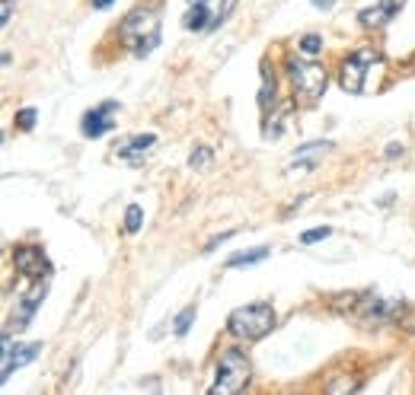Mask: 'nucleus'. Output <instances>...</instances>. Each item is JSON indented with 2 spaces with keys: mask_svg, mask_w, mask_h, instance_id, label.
Wrapping results in <instances>:
<instances>
[{
  "mask_svg": "<svg viewBox=\"0 0 415 395\" xmlns=\"http://www.w3.org/2000/svg\"><path fill=\"white\" fill-rule=\"evenodd\" d=\"M227 329H230V335L240 338V342H259V338H265L275 329V309H271V303L240 306V309L230 312Z\"/></svg>",
  "mask_w": 415,
  "mask_h": 395,
  "instance_id": "f257e3e1",
  "label": "nucleus"
},
{
  "mask_svg": "<svg viewBox=\"0 0 415 395\" xmlns=\"http://www.w3.org/2000/svg\"><path fill=\"white\" fill-rule=\"evenodd\" d=\"M253 376V366H249V357L240 351V347H227L221 354V364H217V379L211 386V395H234L240 392L243 386Z\"/></svg>",
  "mask_w": 415,
  "mask_h": 395,
  "instance_id": "f03ea898",
  "label": "nucleus"
},
{
  "mask_svg": "<svg viewBox=\"0 0 415 395\" xmlns=\"http://www.w3.org/2000/svg\"><path fill=\"white\" fill-rule=\"evenodd\" d=\"M119 36L138 54H151L156 45H160V19H156L151 10H134V13H128L125 23L119 26Z\"/></svg>",
  "mask_w": 415,
  "mask_h": 395,
  "instance_id": "7ed1b4c3",
  "label": "nucleus"
},
{
  "mask_svg": "<svg viewBox=\"0 0 415 395\" xmlns=\"http://www.w3.org/2000/svg\"><path fill=\"white\" fill-rule=\"evenodd\" d=\"M288 73L294 80V93H301L304 102H316L326 93V83H329V73H326L323 64L316 61H288Z\"/></svg>",
  "mask_w": 415,
  "mask_h": 395,
  "instance_id": "20e7f679",
  "label": "nucleus"
},
{
  "mask_svg": "<svg viewBox=\"0 0 415 395\" xmlns=\"http://www.w3.org/2000/svg\"><path fill=\"white\" fill-rule=\"evenodd\" d=\"M377 58L374 51H358L351 54V58L342 61V71H339V86H342L345 93H361L364 90V77H367V64Z\"/></svg>",
  "mask_w": 415,
  "mask_h": 395,
  "instance_id": "39448f33",
  "label": "nucleus"
},
{
  "mask_svg": "<svg viewBox=\"0 0 415 395\" xmlns=\"http://www.w3.org/2000/svg\"><path fill=\"white\" fill-rule=\"evenodd\" d=\"M42 354V344L39 342H29V344H16L13 347L10 342V335H4V373H0V379H10V373L13 370H19V366H26V364H32V360Z\"/></svg>",
  "mask_w": 415,
  "mask_h": 395,
  "instance_id": "423d86ee",
  "label": "nucleus"
},
{
  "mask_svg": "<svg viewBox=\"0 0 415 395\" xmlns=\"http://www.w3.org/2000/svg\"><path fill=\"white\" fill-rule=\"evenodd\" d=\"M13 265L26 277H45L51 271L49 258H45V252L39 246H16L13 249Z\"/></svg>",
  "mask_w": 415,
  "mask_h": 395,
  "instance_id": "0eeeda50",
  "label": "nucleus"
},
{
  "mask_svg": "<svg viewBox=\"0 0 415 395\" xmlns=\"http://www.w3.org/2000/svg\"><path fill=\"white\" fill-rule=\"evenodd\" d=\"M109 112H115V102H103L99 108H93V112L84 115V134L86 138H99V134L112 131V121L106 118Z\"/></svg>",
  "mask_w": 415,
  "mask_h": 395,
  "instance_id": "6e6552de",
  "label": "nucleus"
},
{
  "mask_svg": "<svg viewBox=\"0 0 415 395\" xmlns=\"http://www.w3.org/2000/svg\"><path fill=\"white\" fill-rule=\"evenodd\" d=\"M154 144H156V134H138V138H131L125 147L119 150V156H121V160H128L131 166H138V163L144 160V153H147V150H151Z\"/></svg>",
  "mask_w": 415,
  "mask_h": 395,
  "instance_id": "1a4fd4ad",
  "label": "nucleus"
},
{
  "mask_svg": "<svg viewBox=\"0 0 415 395\" xmlns=\"http://www.w3.org/2000/svg\"><path fill=\"white\" fill-rule=\"evenodd\" d=\"M326 150H332L329 140H316V144H310V147H301L294 153V160H291V166H297V169H304V173H310V169H316V156L326 153Z\"/></svg>",
  "mask_w": 415,
  "mask_h": 395,
  "instance_id": "9d476101",
  "label": "nucleus"
},
{
  "mask_svg": "<svg viewBox=\"0 0 415 395\" xmlns=\"http://www.w3.org/2000/svg\"><path fill=\"white\" fill-rule=\"evenodd\" d=\"M42 299H45V287H36V290H29L23 299V306H19V316H16V332L19 329H26L29 325V319H32V312L42 306Z\"/></svg>",
  "mask_w": 415,
  "mask_h": 395,
  "instance_id": "9b49d317",
  "label": "nucleus"
},
{
  "mask_svg": "<svg viewBox=\"0 0 415 395\" xmlns=\"http://www.w3.org/2000/svg\"><path fill=\"white\" fill-rule=\"evenodd\" d=\"M208 16H211V13H208L205 4H192V6H189V13H186V19H182V26H186V29H195V32L208 29V26H211Z\"/></svg>",
  "mask_w": 415,
  "mask_h": 395,
  "instance_id": "f8f14e48",
  "label": "nucleus"
},
{
  "mask_svg": "<svg viewBox=\"0 0 415 395\" xmlns=\"http://www.w3.org/2000/svg\"><path fill=\"white\" fill-rule=\"evenodd\" d=\"M358 16H361V26H367V29H377V26H384L386 19L393 16V10H386V6L380 4V6H367V10H361Z\"/></svg>",
  "mask_w": 415,
  "mask_h": 395,
  "instance_id": "ddd939ff",
  "label": "nucleus"
},
{
  "mask_svg": "<svg viewBox=\"0 0 415 395\" xmlns=\"http://www.w3.org/2000/svg\"><path fill=\"white\" fill-rule=\"evenodd\" d=\"M262 258H269V249H253V252H236V255L227 258V268H236V265H256L262 262Z\"/></svg>",
  "mask_w": 415,
  "mask_h": 395,
  "instance_id": "4468645a",
  "label": "nucleus"
},
{
  "mask_svg": "<svg viewBox=\"0 0 415 395\" xmlns=\"http://www.w3.org/2000/svg\"><path fill=\"white\" fill-rule=\"evenodd\" d=\"M275 102V77H269V71H262V93H259V106L269 112V106Z\"/></svg>",
  "mask_w": 415,
  "mask_h": 395,
  "instance_id": "2eb2a0df",
  "label": "nucleus"
},
{
  "mask_svg": "<svg viewBox=\"0 0 415 395\" xmlns=\"http://www.w3.org/2000/svg\"><path fill=\"white\" fill-rule=\"evenodd\" d=\"M141 223H144V210H141V204H131V207L125 210V230L128 233H138Z\"/></svg>",
  "mask_w": 415,
  "mask_h": 395,
  "instance_id": "dca6fc26",
  "label": "nucleus"
},
{
  "mask_svg": "<svg viewBox=\"0 0 415 395\" xmlns=\"http://www.w3.org/2000/svg\"><path fill=\"white\" fill-rule=\"evenodd\" d=\"M192 319H195V306H186V309H182L179 312V316H176V322H173V332H176V335H186V332L189 329H192Z\"/></svg>",
  "mask_w": 415,
  "mask_h": 395,
  "instance_id": "f3484780",
  "label": "nucleus"
},
{
  "mask_svg": "<svg viewBox=\"0 0 415 395\" xmlns=\"http://www.w3.org/2000/svg\"><path fill=\"white\" fill-rule=\"evenodd\" d=\"M208 163H211V150L208 147H195L192 156H189V166H192V169H208Z\"/></svg>",
  "mask_w": 415,
  "mask_h": 395,
  "instance_id": "a211bd4d",
  "label": "nucleus"
},
{
  "mask_svg": "<svg viewBox=\"0 0 415 395\" xmlns=\"http://www.w3.org/2000/svg\"><path fill=\"white\" fill-rule=\"evenodd\" d=\"M236 4H240V0H221V10H217V16L211 19V29H214V26H224V23H227Z\"/></svg>",
  "mask_w": 415,
  "mask_h": 395,
  "instance_id": "6ab92c4d",
  "label": "nucleus"
},
{
  "mask_svg": "<svg viewBox=\"0 0 415 395\" xmlns=\"http://www.w3.org/2000/svg\"><path fill=\"white\" fill-rule=\"evenodd\" d=\"M16 125L23 128V131H32V128H36V108H19V112H16Z\"/></svg>",
  "mask_w": 415,
  "mask_h": 395,
  "instance_id": "aec40b11",
  "label": "nucleus"
},
{
  "mask_svg": "<svg viewBox=\"0 0 415 395\" xmlns=\"http://www.w3.org/2000/svg\"><path fill=\"white\" fill-rule=\"evenodd\" d=\"M301 51L304 54H319V51H323V39L313 36V32H310V36H304L301 39Z\"/></svg>",
  "mask_w": 415,
  "mask_h": 395,
  "instance_id": "412c9836",
  "label": "nucleus"
},
{
  "mask_svg": "<svg viewBox=\"0 0 415 395\" xmlns=\"http://www.w3.org/2000/svg\"><path fill=\"white\" fill-rule=\"evenodd\" d=\"M332 230L329 227H316V230H307V233L301 236V242L304 246H310V242H319V240H326V236H329Z\"/></svg>",
  "mask_w": 415,
  "mask_h": 395,
  "instance_id": "4be33fe9",
  "label": "nucleus"
},
{
  "mask_svg": "<svg viewBox=\"0 0 415 395\" xmlns=\"http://www.w3.org/2000/svg\"><path fill=\"white\" fill-rule=\"evenodd\" d=\"M399 325H403L406 332H412V335H415V309H409V312H406V316L399 319Z\"/></svg>",
  "mask_w": 415,
  "mask_h": 395,
  "instance_id": "5701e85b",
  "label": "nucleus"
},
{
  "mask_svg": "<svg viewBox=\"0 0 415 395\" xmlns=\"http://www.w3.org/2000/svg\"><path fill=\"white\" fill-rule=\"evenodd\" d=\"M13 4H16V0H4V16H0L4 26H10V19H13Z\"/></svg>",
  "mask_w": 415,
  "mask_h": 395,
  "instance_id": "b1692460",
  "label": "nucleus"
},
{
  "mask_svg": "<svg viewBox=\"0 0 415 395\" xmlns=\"http://www.w3.org/2000/svg\"><path fill=\"white\" fill-rule=\"evenodd\" d=\"M230 236H234V233H224V236H217V240H211V242H208V246H205V252H214L217 246H221V242H227V240H230Z\"/></svg>",
  "mask_w": 415,
  "mask_h": 395,
  "instance_id": "393cba45",
  "label": "nucleus"
},
{
  "mask_svg": "<svg viewBox=\"0 0 415 395\" xmlns=\"http://www.w3.org/2000/svg\"><path fill=\"white\" fill-rule=\"evenodd\" d=\"M380 4H384V6H386V10H393V13H396V10H399V6H403V4H406V0H380Z\"/></svg>",
  "mask_w": 415,
  "mask_h": 395,
  "instance_id": "a878e982",
  "label": "nucleus"
},
{
  "mask_svg": "<svg viewBox=\"0 0 415 395\" xmlns=\"http://www.w3.org/2000/svg\"><path fill=\"white\" fill-rule=\"evenodd\" d=\"M93 6H96V10H106V6H112V0H93Z\"/></svg>",
  "mask_w": 415,
  "mask_h": 395,
  "instance_id": "bb28decb",
  "label": "nucleus"
},
{
  "mask_svg": "<svg viewBox=\"0 0 415 395\" xmlns=\"http://www.w3.org/2000/svg\"><path fill=\"white\" fill-rule=\"evenodd\" d=\"M396 153H403V144H399V147H396V144L386 147V156H396Z\"/></svg>",
  "mask_w": 415,
  "mask_h": 395,
  "instance_id": "cd10ccee",
  "label": "nucleus"
},
{
  "mask_svg": "<svg viewBox=\"0 0 415 395\" xmlns=\"http://www.w3.org/2000/svg\"><path fill=\"white\" fill-rule=\"evenodd\" d=\"M313 4H316V6H323V10H329V6H332V0H313Z\"/></svg>",
  "mask_w": 415,
  "mask_h": 395,
  "instance_id": "c85d7f7f",
  "label": "nucleus"
},
{
  "mask_svg": "<svg viewBox=\"0 0 415 395\" xmlns=\"http://www.w3.org/2000/svg\"><path fill=\"white\" fill-rule=\"evenodd\" d=\"M189 4H205V0H189Z\"/></svg>",
  "mask_w": 415,
  "mask_h": 395,
  "instance_id": "c756f323",
  "label": "nucleus"
}]
</instances>
